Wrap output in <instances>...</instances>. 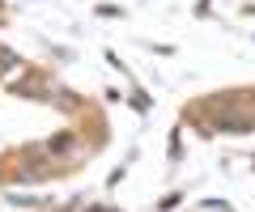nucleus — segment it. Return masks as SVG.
I'll return each instance as SVG.
<instances>
[{
    "mask_svg": "<svg viewBox=\"0 0 255 212\" xmlns=\"http://www.w3.org/2000/svg\"><path fill=\"white\" fill-rule=\"evenodd\" d=\"M90 212H115V208H90Z\"/></svg>",
    "mask_w": 255,
    "mask_h": 212,
    "instance_id": "obj_1",
    "label": "nucleus"
}]
</instances>
